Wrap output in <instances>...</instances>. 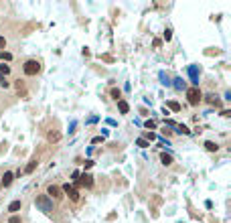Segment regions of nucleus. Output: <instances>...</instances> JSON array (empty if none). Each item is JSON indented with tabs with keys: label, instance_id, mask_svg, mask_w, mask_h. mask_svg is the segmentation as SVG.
<instances>
[{
	"label": "nucleus",
	"instance_id": "1a4fd4ad",
	"mask_svg": "<svg viewBox=\"0 0 231 223\" xmlns=\"http://www.w3.org/2000/svg\"><path fill=\"white\" fill-rule=\"evenodd\" d=\"M160 160H162V164H164V166L172 164V156H170V154H166V152H162V154H160Z\"/></svg>",
	"mask_w": 231,
	"mask_h": 223
},
{
	"label": "nucleus",
	"instance_id": "4468645a",
	"mask_svg": "<svg viewBox=\"0 0 231 223\" xmlns=\"http://www.w3.org/2000/svg\"><path fill=\"white\" fill-rule=\"evenodd\" d=\"M166 108H170V110L178 112V110H181V104H178V101H168V104H166Z\"/></svg>",
	"mask_w": 231,
	"mask_h": 223
},
{
	"label": "nucleus",
	"instance_id": "dca6fc26",
	"mask_svg": "<svg viewBox=\"0 0 231 223\" xmlns=\"http://www.w3.org/2000/svg\"><path fill=\"white\" fill-rule=\"evenodd\" d=\"M0 59H2V61H10L12 55H10V53H6V51H0Z\"/></svg>",
	"mask_w": 231,
	"mask_h": 223
},
{
	"label": "nucleus",
	"instance_id": "6ab92c4d",
	"mask_svg": "<svg viewBox=\"0 0 231 223\" xmlns=\"http://www.w3.org/2000/svg\"><path fill=\"white\" fill-rule=\"evenodd\" d=\"M71 179H73V183H75V185H79V170H75V173L71 174Z\"/></svg>",
	"mask_w": 231,
	"mask_h": 223
},
{
	"label": "nucleus",
	"instance_id": "a878e982",
	"mask_svg": "<svg viewBox=\"0 0 231 223\" xmlns=\"http://www.w3.org/2000/svg\"><path fill=\"white\" fill-rule=\"evenodd\" d=\"M4 45H6V39H4V37H0V47H4Z\"/></svg>",
	"mask_w": 231,
	"mask_h": 223
},
{
	"label": "nucleus",
	"instance_id": "f257e3e1",
	"mask_svg": "<svg viewBox=\"0 0 231 223\" xmlns=\"http://www.w3.org/2000/svg\"><path fill=\"white\" fill-rule=\"evenodd\" d=\"M35 205H37L38 211H43V213L53 211V199H49L47 195H37L35 197Z\"/></svg>",
	"mask_w": 231,
	"mask_h": 223
},
{
	"label": "nucleus",
	"instance_id": "a211bd4d",
	"mask_svg": "<svg viewBox=\"0 0 231 223\" xmlns=\"http://www.w3.org/2000/svg\"><path fill=\"white\" fill-rule=\"evenodd\" d=\"M178 132H181V134H191V130L185 126V124H181V126H178Z\"/></svg>",
	"mask_w": 231,
	"mask_h": 223
},
{
	"label": "nucleus",
	"instance_id": "20e7f679",
	"mask_svg": "<svg viewBox=\"0 0 231 223\" xmlns=\"http://www.w3.org/2000/svg\"><path fill=\"white\" fill-rule=\"evenodd\" d=\"M61 191H63V193H65V195H67V197H69V199H71V201H73V203H77V201H79V191H77V189H75V187H71V185H65V187H63V189H61Z\"/></svg>",
	"mask_w": 231,
	"mask_h": 223
},
{
	"label": "nucleus",
	"instance_id": "4be33fe9",
	"mask_svg": "<svg viewBox=\"0 0 231 223\" xmlns=\"http://www.w3.org/2000/svg\"><path fill=\"white\" fill-rule=\"evenodd\" d=\"M0 85H2V87H8V85H10V83H8V81H6V77H2V75H0Z\"/></svg>",
	"mask_w": 231,
	"mask_h": 223
},
{
	"label": "nucleus",
	"instance_id": "5701e85b",
	"mask_svg": "<svg viewBox=\"0 0 231 223\" xmlns=\"http://www.w3.org/2000/svg\"><path fill=\"white\" fill-rule=\"evenodd\" d=\"M146 128H150V130H154V128H156V122H152V120H148V122H146Z\"/></svg>",
	"mask_w": 231,
	"mask_h": 223
},
{
	"label": "nucleus",
	"instance_id": "f03ea898",
	"mask_svg": "<svg viewBox=\"0 0 231 223\" xmlns=\"http://www.w3.org/2000/svg\"><path fill=\"white\" fill-rule=\"evenodd\" d=\"M187 100H189V104H191V106L201 104V100H203V93H201V89H199V87H191V89H187Z\"/></svg>",
	"mask_w": 231,
	"mask_h": 223
},
{
	"label": "nucleus",
	"instance_id": "b1692460",
	"mask_svg": "<svg viewBox=\"0 0 231 223\" xmlns=\"http://www.w3.org/2000/svg\"><path fill=\"white\" fill-rule=\"evenodd\" d=\"M8 223H20V217H18V215H12V217H10V221H8Z\"/></svg>",
	"mask_w": 231,
	"mask_h": 223
},
{
	"label": "nucleus",
	"instance_id": "ddd939ff",
	"mask_svg": "<svg viewBox=\"0 0 231 223\" xmlns=\"http://www.w3.org/2000/svg\"><path fill=\"white\" fill-rule=\"evenodd\" d=\"M37 164H38V160H37V158H35V160H31V162L27 164V169H24V173H33V170L37 169Z\"/></svg>",
	"mask_w": 231,
	"mask_h": 223
},
{
	"label": "nucleus",
	"instance_id": "f3484780",
	"mask_svg": "<svg viewBox=\"0 0 231 223\" xmlns=\"http://www.w3.org/2000/svg\"><path fill=\"white\" fill-rule=\"evenodd\" d=\"M136 144H138L140 148H146V146H150V144H148V142H146V140H144V138H138V140H136Z\"/></svg>",
	"mask_w": 231,
	"mask_h": 223
},
{
	"label": "nucleus",
	"instance_id": "aec40b11",
	"mask_svg": "<svg viewBox=\"0 0 231 223\" xmlns=\"http://www.w3.org/2000/svg\"><path fill=\"white\" fill-rule=\"evenodd\" d=\"M170 39H172V31L166 29V31H164V41H170Z\"/></svg>",
	"mask_w": 231,
	"mask_h": 223
},
{
	"label": "nucleus",
	"instance_id": "423d86ee",
	"mask_svg": "<svg viewBox=\"0 0 231 223\" xmlns=\"http://www.w3.org/2000/svg\"><path fill=\"white\" fill-rule=\"evenodd\" d=\"M79 185H83L85 189H91L93 187V177L91 174H83V177L79 179Z\"/></svg>",
	"mask_w": 231,
	"mask_h": 223
},
{
	"label": "nucleus",
	"instance_id": "393cba45",
	"mask_svg": "<svg viewBox=\"0 0 231 223\" xmlns=\"http://www.w3.org/2000/svg\"><path fill=\"white\" fill-rule=\"evenodd\" d=\"M152 45H154V47H156V49H158V47L162 45V41H160V39H154V41H152Z\"/></svg>",
	"mask_w": 231,
	"mask_h": 223
},
{
	"label": "nucleus",
	"instance_id": "2eb2a0df",
	"mask_svg": "<svg viewBox=\"0 0 231 223\" xmlns=\"http://www.w3.org/2000/svg\"><path fill=\"white\" fill-rule=\"evenodd\" d=\"M8 73H10V67H8V65H4V63H2V65H0V75H2V77H6Z\"/></svg>",
	"mask_w": 231,
	"mask_h": 223
},
{
	"label": "nucleus",
	"instance_id": "9b49d317",
	"mask_svg": "<svg viewBox=\"0 0 231 223\" xmlns=\"http://www.w3.org/2000/svg\"><path fill=\"white\" fill-rule=\"evenodd\" d=\"M47 138H49V142H59V140H61V134H59V132H49Z\"/></svg>",
	"mask_w": 231,
	"mask_h": 223
},
{
	"label": "nucleus",
	"instance_id": "39448f33",
	"mask_svg": "<svg viewBox=\"0 0 231 223\" xmlns=\"http://www.w3.org/2000/svg\"><path fill=\"white\" fill-rule=\"evenodd\" d=\"M47 197H49V199H61V197H63L61 187H57V185H49V189H47Z\"/></svg>",
	"mask_w": 231,
	"mask_h": 223
},
{
	"label": "nucleus",
	"instance_id": "9d476101",
	"mask_svg": "<svg viewBox=\"0 0 231 223\" xmlns=\"http://www.w3.org/2000/svg\"><path fill=\"white\" fill-rule=\"evenodd\" d=\"M205 148H207L209 152H217V150H219V146H217L215 142H211V140H207V142H205Z\"/></svg>",
	"mask_w": 231,
	"mask_h": 223
},
{
	"label": "nucleus",
	"instance_id": "6e6552de",
	"mask_svg": "<svg viewBox=\"0 0 231 223\" xmlns=\"http://www.w3.org/2000/svg\"><path fill=\"white\" fill-rule=\"evenodd\" d=\"M12 181H14V174H12V173H4V177H2V181H0V185L8 187Z\"/></svg>",
	"mask_w": 231,
	"mask_h": 223
},
{
	"label": "nucleus",
	"instance_id": "f8f14e48",
	"mask_svg": "<svg viewBox=\"0 0 231 223\" xmlns=\"http://www.w3.org/2000/svg\"><path fill=\"white\" fill-rule=\"evenodd\" d=\"M18 209H20V201H12V203L8 205V211H10V213H16Z\"/></svg>",
	"mask_w": 231,
	"mask_h": 223
},
{
	"label": "nucleus",
	"instance_id": "7ed1b4c3",
	"mask_svg": "<svg viewBox=\"0 0 231 223\" xmlns=\"http://www.w3.org/2000/svg\"><path fill=\"white\" fill-rule=\"evenodd\" d=\"M23 69H24V73H27V75H37L38 71H41V63L35 61V59H28V61L23 65Z\"/></svg>",
	"mask_w": 231,
	"mask_h": 223
},
{
	"label": "nucleus",
	"instance_id": "0eeeda50",
	"mask_svg": "<svg viewBox=\"0 0 231 223\" xmlns=\"http://www.w3.org/2000/svg\"><path fill=\"white\" fill-rule=\"evenodd\" d=\"M118 110H120V114H128V112H130L128 101L126 100H118Z\"/></svg>",
	"mask_w": 231,
	"mask_h": 223
},
{
	"label": "nucleus",
	"instance_id": "412c9836",
	"mask_svg": "<svg viewBox=\"0 0 231 223\" xmlns=\"http://www.w3.org/2000/svg\"><path fill=\"white\" fill-rule=\"evenodd\" d=\"M112 97H114V100H120V89H112Z\"/></svg>",
	"mask_w": 231,
	"mask_h": 223
}]
</instances>
